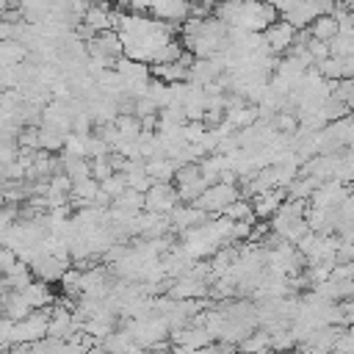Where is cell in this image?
I'll return each instance as SVG.
<instances>
[{
    "mask_svg": "<svg viewBox=\"0 0 354 354\" xmlns=\"http://www.w3.org/2000/svg\"><path fill=\"white\" fill-rule=\"evenodd\" d=\"M22 296L28 299V304H30L33 310L50 307V304L55 301V293H53L50 282H44V279H33L30 285H25V288H22Z\"/></svg>",
    "mask_w": 354,
    "mask_h": 354,
    "instance_id": "30bf717a",
    "label": "cell"
},
{
    "mask_svg": "<svg viewBox=\"0 0 354 354\" xmlns=\"http://www.w3.org/2000/svg\"><path fill=\"white\" fill-rule=\"evenodd\" d=\"M144 169L152 180H163V183H171L174 180V171H177V163L171 158H147L144 160Z\"/></svg>",
    "mask_w": 354,
    "mask_h": 354,
    "instance_id": "5bb4252c",
    "label": "cell"
},
{
    "mask_svg": "<svg viewBox=\"0 0 354 354\" xmlns=\"http://www.w3.org/2000/svg\"><path fill=\"white\" fill-rule=\"evenodd\" d=\"M11 332H14V318L0 315V346H11Z\"/></svg>",
    "mask_w": 354,
    "mask_h": 354,
    "instance_id": "cb8c5ba5",
    "label": "cell"
},
{
    "mask_svg": "<svg viewBox=\"0 0 354 354\" xmlns=\"http://www.w3.org/2000/svg\"><path fill=\"white\" fill-rule=\"evenodd\" d=\"M249 202H252L254 218H271L277 213V207L285 202V188H268V191L252 194Z\"/></svg>",
    "mask_w": 354,
    "mask_h": 354,
    "instance_id": "9c48e42d",
    "label": "cell"
},
{
    "mask_svg": "<svg viewBox=\"0 0 354 354\" xmlns=\"http://www.w3.org/2000/svg\"><path fill=\"white\" fill-rule=\"evenodd\" d=\"M0 304H3V315L14 318V321L25 318V315L33 310V307L28 304V299L22 296V290H6V293L0 296Z\"/></svg>",
    "mask_w": 354,
    "mask_h": 354,
    "instance_id": "7c38bea8",
    "label": "cell"
},
{
    "mask_svg": "<svg viewBox=\"0 0 354 354\" xmlns=\"http://www.w3.org/2000/svg\"><path fill=\"white\" fill-rule=\"evenodd\" d=\"M66 136H69V133H61L58 127L39 124V149H47V152H61V149H64Z\"/></svg>",
    "mask_w": 354,
    "mask_h": 354,
    "instance_id": "2e32d148",
    "label": "cell"
},
{
    "mask_svg": "<svg viewBox=\"0 0 354 354\" xmlns=\"http://www.w3.org/2000/svg\"><path fill=\"white\" fill-rule=\"evenodd\" d=\"M28 58V47L17 39H3L0 41V66H11V64H22Z\"/></svg>",
    "mask_w": 354,
    "mask_h": 354,
    "instance_id": "9a60e30c",
    "label": "cell"
},
{
    "mask_svg": "<svg viewBox=\"0 0 354 354\" xmlns=\"http://www.w3.org/2000/svg\"><path fill=\"white\" fill-rule=\"evenodd\" d=\"M116 207H124V210H144V191H136V188H124L119 196H113Z\"/></svg>",
    "mask_w": 354,
    "mask_h": 354,
    "instance_id": "ffe728a7",
    "label": "cell"
},
{
    "mask_svg": "<svg viewBox=\"0 0 354 354\" xmlns=\"http://www.w3.org/2000/svg\"><path fill=\"white\" fill-rule=\"evenodd\" d=\"M221 216H227V218H232V221H254V210H252L249 196H238V199H232V202L221 210Z\"/></svg>",
    "mask_w": 354,
    "mask_h": 354,
    "instance_id": "e0dca14e",
    "label": "cell"
},
{
    "mask_svg": "<svg viewBox=\"0 0 354 354\" xmlns=\"http://www.w3.org/2000/svg\"><path fill=\"white\" fill-rule=\"evenodd\" d=\"M307 30H310V36L313 39H321V41H329L337 30H340V25H337V17L329 11V14H318L310 25H307Z\"/></svg>",
    "mask_w": 354,
    "mask_h": 354,
    "instance_id": "4fadbf2b",
    "label": "cell"
},
{
    "mask_svg": "<svg viewBox=\"0 0 354 354\" xmlns=\"http://www.w3.org/2000/svg\"><path fill=\"white\" fill-rule=\"evenodd\" d=\"M116 33L122 39V53L141 64L174 61L183 53V41L177 39V25L149 14L122 11Z\"/></svg>",
    "mask_w": 354,
    "mask_h": 354,
    "instance_id": "6da1fadb",
    "label": "cell"
},
{
    "mask_svg": "<svg viewBox=\"0 0 354 354\" xmlns=\"http://www.w3.org/2000/svg\"><path fill=\"white\" fill-rule=\"evenodd\" d=\"M30 271H33V277L36 279H44V282H58L61 277H64V271L72 266L69 260H61V257H55V254H50V252H39L30 263Z\"/></svg>",
    "mask_w": 354,
    "mask_h": 354,
    "instance_id": "52a82bcc",
    "label": "cell"
},
{
    "mask_svg": "<svg viewBox=\"0 0 354 354\" xmlns=\"http://www.w3.org/2000/svg\"><path fill=\"white\" fill-rule=\"evenodd\" d=\"M348 266H351V277H354V257H351V260H348Z\"/></svg>",
    "mask_w": 354,
    "mask_h": 354,
    "instance_id": "4316f807",
    "label": "cell"
},
{
    "mask_svg": "<svg viewBox=\"0 0 354 354\" xmlns=\"http://www.w3.org/2000/svg\"><path fill=\"white\" fill-rule=\"evenodd\" d=\"M108 174H113V166H111V160H108V155H100V158H91V177H97V180H102V177H108Z\"/></svg>",
    "mask_w": 354,
    "mask_h": 354,
    "instance_id": "7402d4cb",
    "label": "cell"
},
{
    "mask_svg": "<svg viewBox=\"0 0 354 354\" xmlns=\"http://www.w3.org/2000/svg\"><path fill=\"white\" fill-rule=\"evenodd\" d=\"M0 315H3V304H0Z\"/></svg>",
    "mask_w": 354,
    "mask_h": 354,
    "instance_id": "83f0119b",
    "label": "cell"
},
{
    "mask_svg": "<svg viewBox=\"0 0 354 354\" xmlns=\"http://www.w3.org/2000/svg\"><path fill=\"white\" fill-rule=\"evenodd\" d=\"M263 39H266V47L274 53V55H285L293 41H296V28L288 22V19H274L266 30H263Z\"/></svg>",
    "mask_w": 354,
    "mask_h": 354,
    "instance_id": "8992f818",
    "label": "cell"
},
{
    "mask_svg": "<svg viewBox=\"0 0 354 354\" xmlns=\"http://www.w3.org/2000/svg\"><path fill=\"white\" fill-rule=\"evenodd\" d=\"M241 196V191H238V185H232V183H221V180H216V183H210L191 205H196V207H202L205 213H210V216H218L232 199H238Z\"/></svg>",
    "mask_w": 354,
    "mask_h": 354,
    "instance_id": "277c9868",
    "label": "cell"
},
{
    "mask_svg": "<svg viewBox=\"0 0 354 354\" xmlns=\"http://www.w3.org/2000/svg\"><path fill=\"white\" fill-rule=\"evenodd\" d=\"M47 318H50V307H39V310H30L25 318L14 321L11 346H25V348H30L36 340H41V337L47 335Z\"/></svg>",
    "mask_w": 354,
    "mask_h": 354,
    "instance_id": "3957f363",
    "label": "cell"
},
{
    "mask_svg": "<svg viewBox=\"0 0 354 354\" xmlns=\"http://www.w3.org/2000/svg\"><path fill=\"white\" fill-rule=\"evenodd\" d=\"M207 216H210V213H205L202 207H196V205H191V202H177V205L171 207V213H169L174 232H185V230L202 224Z\"/></svg>",
    "mask_w": 354,
    "mask_h": 354,
    "instance_id": "ba28073f",
    "label": "cell"
},
{
    "mask_svg": "<svg viewBox=\"0 0 354 354\" xmlns=\"http://www.w3.org/2000/svg\"><path fill=\"white\" fill-rule=\"evenodd\" d=\"M216 3H221V0H216Z\"/></svg>",
    "mask_w": 354,
    "mask_h": 354,
    "instance_id": "f1b7e54d",
    "label": "cell"
},
{
    "mask_svg": "<svg viewBox=\"0 0 354 354\" xmlns=\"http://www.w3.org/2000/svg\"><path fill=\"white\" fill-rule=\"evenodd\" d=\"M3 279H6V285L11 288V290H22L25 285H30L36 277H33V271H30V266L25 263V260H14L6 271H3Z\"/></svg>",
    "mask_w": 354,
    "mask_h": 354,
    "instance_id": "8fae6325",
    "label": "cell"
},
{
    "mask_svg": "<svg viewBox=\"0 0 354 354\" xmlns=\"http://www.w3.org/2000/svg\"><path fill=\"white\" fill-rule=\"evenodd\" d=\"M213 14L230 28L243 30H266L274 19H279V11L268 0H221L216 3Z\"/></svg>",
    "mask_w": 354,
    "mask_h": 354,
    "instance_id": "7a4b0ae2",
    "label": "cell"
},
{
    "mask_svg": "<svg viewBox=\"0 0 354 354\" xmlns=\"http://www.w3.org/2000/svg\"><path fill=\"white\" fill-rule=\"evenodd\" d=\"M100 188L111 196V202H113V196H119L124 188H127V180H124V171H113V174H108V177H102L100 180Z\"/></svg>",
    "mask_w": 354,
    "mask_h": 354,
    "instance_id": "44dd1931",
    "label": "cell"
},
{
    "mask_svg": "<svg viewBox=\"0 0 354 354\" xmlns=\"http://www.w3.org/2000/svg\"><path fill=\"white\" fill-rule=\"evenodd\" d=\"M133 113L136 116H147V113H158V105L147 97V94H141V97H136L133 100Z\"/></svg>",
    "mask_w": 354,
    "mask_h": 354,
    "instance_id": "603a6c76",
    "label": "cell"
},
{
    "mask_svg": "<svg viewBox=\"0 0 354 354\" xmlns=\"http://www.w3.org/2000/svg\"><path fill=\"white\" fill-rule=\"evenodd\" d=\"M3 39H11V22L0 14V41H3Z\"/></svg>",
    "mask_w": 354,
    "mask_h": 354,
    "instance_id": "d4e9b609",
    "label": "cell"
},
{
    "mask_svg": "<svg viewBox=\"0 0 354 354\" xmlns=\"http://www.w3.org/2000/svg\"><path fill=\"white\" fill-rule=\"evenodd\" d=\"M315 69H318L326 80H340V77H343V58H340V55H326V58L315 61Z\"/></svg>",
    "mask_w": 354,
    "mask_h": 354,
    "instance_id": "d6986e66",
    "label": "cell"
},
{
    "mask_svg": "<svg viewBox=\"0 0 354 354\" xmlns=\"http://www.w3.org/2000/svg\"><path fill=\"white\" fill-rule=\"evenodd\" d=\"M113 124H116V130H119L122 138H138V133H141V116H136V113H130V111L116 113Z\"/></svg>",
    "mask_w": 354,
    "mask_h": 354,
    "instance_id": "ac0fdd59",
    "label": "cell"
},
{
    "mask_svg": "<svg viewBox=\"0 0 354 354\" xmlns=\"http://www.w3.org/2000/svg\"><path fill=\"white\" fill-rule=\"evenodd\" d=\"M180 202L177 185L174 183H163V180H152V185L144 191V210H155V213H171V207Z\"/></svg>",
    "mask_w": 354,
    "mask_h": 354,
    "instance_id": "5b68a950",
    "label": "cell"
},
{
    "mask_svg": "<svg viewBox=\"0 0 354 354\" xmlns=\"http://www.w3.org/2000/svg\"><path fill=\"white\" fill-rule=\"evenodd\" d=\"M86 3H88V6H111L113 0H86Z\"/></svg>",
    "mask_w": 354,
    "mask_h": 354,
    "instance_id": "484cf974",
    "label": "cell"
}]
</instances>
